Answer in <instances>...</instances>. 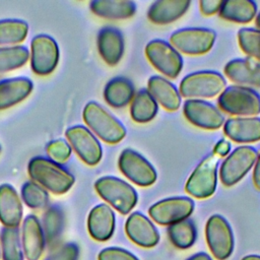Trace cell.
<instances>
[{"mask_svg": "<svg viewBox=\"0 0 260 260\" xmlns=\"http://www.w3.org/2000/svg\"><path fill=\"white\" fill-rule=\"evenodd\" d=\"M28 175L42 187L55 194L66 193L74 184V177L66 169L52 159L36 156L27 167Z\"/></svg>", "mask_w": 260, "mask_h": 260, "instance_id": "cell-1", "label": "cell"}, {"mask_svg": "<svg viewBox=\"0 0 260 260\" xmlns=\"http://www.w3.org/2000/svg\"><path fill=\"white\" fill-rule=\"evenodd\" d=\"M82 117L90 130L107 143L116 144L126 136L124 125L95 102H89L85 105Z\"/></svg>", "mask_w": 260, "mask_h": 260, "instance_id": "cell-2", "label": "cell"}, {"mask_svg": "<svg viewBox=\"0 0 260 260\" xmlns=\"http://www.w3.org/2000/svg\"><path fill=\"white\" fill-rule=\"evenodd\" d=\"M98 194L122 214L129 213L137 204L136 190L122 179L106 176L94 183Z\"/></svg>", "mask_w": 260, "mask_h": 260, "instance_id": "cell-3", "label": "cell"}, {"mask_svg": "<svg viewBox=\"0 0 260 260\" xmlns=\"http://www.w3.org/2000/svg\"><path fill=\"white\" fill-rule=\"evenodd\" d=\"M225 85L226 81L220 73L210 70L197 71L181 80L179 92L189 100L213 98L221 93Z\"/></svg>", "mask_w": 260, "mask_h": 260, "instance_id": "cell-4", "label": "cell"}, {"mask_svg": "<svg viewBox=\"0 0 260 260\" xmlns=\"http://www.w3.org/2000/svg\"><path fill=\"white\" fill-rule=\"evenodd\" d=\"M217 104L224 113L234 116H255L260 113V94L250 87L229 86L219 94Z\"/></svg>", "mask_w": 260, "mask_h": 260, "instance_id": "cell-5", "label": "cell"}, {"mask_svg": "<svg viewBox=\"0 0 260 260\" xmlns=\"http://www.w3.org/2000/svg\"><path fill=\"white\" fill-rule=\"evenodd\" d=\"M215 38V31L210 28L187 27L173 32L170 42L178 52L187 55H202L210 51Z\"/></svg>", "mask_w": 260, "mask_h": 260, "instance_id": "cell-6", "label": "cell"}, {"mask_svg": "<svg viewBox=\"0 0 260 260\" xmlns=\"http://www.w3.org/2000/svg\"><path fill=\"white\" fill-rule=\"evenodd\" d=\"M257 155V150L252 146L243 145L235 148L220 165L221 183L225 187H231L240 182L254 166Z\"/></svg>", "mask_w": 260, "mask_h": 260, "instance_id": "cell-7", "label": "cell"}, {"mask_svg": "<svg viewBox=\"0 0 260 260\" xmlns=\"http://www.w3.org/2000/svg\"><path fill=\"white\" fill-rule=\"evenodd\" d=\"M218 161L214 155H208L199 162L188 178L186 192L198 199L210 197L216 189Z\"/></svg>", "mask_w": 260, "mask_h": 260, "instance_id": "cell-8", "label": "cell"}, {"mask_svg": "<svg viewBox=\"0 0 260 260\" xmlns=\"http://www.w3.org/2000/svg\"><path fill=\"white\" fill-rule=\"evenodd\" d=\"M205 238L208 248L215 259H228L234 250L233 231L228 220L219 215H211L206 222Z\"/></svg>", "mask_w": 260, "mask_h": 260, "instance_id": "cell-9", "label": "cell"}, {"mask_svg": "<svg viewBox=\"0 0 260 260\" xmlns=\"http://www.w3.org/2000/svg\"><path fill=\"white\" fill-rule=\"evenodd\" d=\"M145 55L157 71L170 78H176L183 68L181 54L166 41H150L145 47Z\"/></svg>", "mask_w": 260, "mask_h": 260, "instance_id": "cell-10", "label": "cell"}, {"mask_svg": "<svg viewBox=\"0 0 260 260\" xmlns=\"http://www.w3.org/2000/svg\"><path fill=\"white\" fill-rule=\"evenodd\" d=\"M118 166L121 173L138 186L147 187L156 181L157 175L154 168L146 158L133 149L126 148L121 152Z\"/></svg>", "mask_w": 260, "mask_h": 260, "instance_id": "cell-11", "label": "cell"}, {"mask_svg": "<svg viewBox=\"0 0 260 260\" xmlns=\"http://www.w3.org/2000/svg\"><path fill=\"white\" fill-rule=\"evenodd\" d=\"M194 210V201L185 196L166 198L155 202L148 209V213L156 223L171 225L188 218Z\"/></svg>", "mask_w": 260, "mask_h": 260, "instance_id": "cell-12", "label": "cell"}, {"mask_svg": "<svg viewBox=\"0 0 260 260\" xmlns=\"http://www.w3.org/2000/svg\"><path fill=\"white\" fill-rule=\"evenodd\" d=\"M59 61V48L53 38L38 35L30 43V66L38 75H48L54 71Z\"/></svg>", "mask_w": 260, "mask_h": 260, "instance_id": "cell-13", "label": "cell"}, {"mask_svg": "<svg viewBox=\"0 0 260 260\" xmlns=\"http://www.w3.org/2000/svg\"><path fill=\"white\" fill-rule=\"evenodd\" d=\"M66 138L76 154L88 166L100 162L103 149L96 137L84 126L75 125L66 130Z\"/></svg>", "mask_w": 260, "mask_h": 260, "instance_id": "cell-14", "label": "cell"}, {"mask_svg": "<svg viewBox=\"0 0 260 260\" xmlns=\"http://www.w3.org/2000/svg\"><path fill=\"white\" fill-rule=\"evenodd\" d=\"M183 113L191 124L203 129L215 130L224 123V117L220 111L202 100H187L183 106Z\"/></svg>", "mask_w": 260, "mask_h": 260, "instance_id": "cell-15", "label": "cell"}, {"mask_svg": "<svg viewBox=\"0 0 260 260\" xmlns=\"http://www.w3.org/2000/svg\"><path fill=\"white\" fill-rule=\"evenodd\" d=\"M125 232L134 244L143 248H152L159 241L156 228L141 212H133L128 216L125 222Z\"/></svg>", "mask_w": 260, "mask_h": 260, "instance_id": "cell-16", "label": "cell"}, {"mask_svg": "<svg viewBox=\"0 0 260 260\" xmlns=\"http://www.w3.org/2000/svg\"><path fill=\"white\" fill-rule=\"evenodd\" d=\"M115 224V213L109 205L101 203L89 211L87 230L90 237L95 241H108L114 234Z\"/></svg>", "mask_w": 260, "mask_h": 260, "instance_id": "cell-17", "label": "cell"}, {"mask_svg": "<svg viewBox=\"0 0 260 260\" xmlns=\"http://www.w3.org/2000/svg\"><path fill=\"white\" fill-rule=\"evenodd\" d=\"M223 72L240 86L260 87V64L250 58L231 60L225 64Z\"/></svg>", "mask_w": 260, "mask_h": 260, "instance_id": "cell-18", "label": "cell"}, {"mask_svg": "<svg viewBox=\"0 0 260 260\" xmlns=\"http://www.w3.org/2000/svg\"><path fill=\"white\" fill-rule=\"evenodd\" d=\"M96 44L99 53L107 64H118L124 53V39L119 29L112 26L103 27L99 31Z\"/></svg>", "mask_w": 260, "mask_h": 260, "instance_id": "cell-19", "label": "cell"}, {"mask_svg": "<svg viewBox=\"0 0 260 260\" xmlns=\"http://www.w3.org/2000/svg\"><path fill=\"white\" fill-rule=\"evenodd\" d=\"M45 237L37 216L29 214L22 224V248L27 260H39L45 249Z\"/></svg>", "mask_w": 260, "mask_h": 260, "instance_id": "cell-20", "label": "cell"}, {"mask_svg": "<svg viewBox=\"0 0 260 260\" xmlns=\"http://www.w3.org/2000/svg\"><path fill=\"white\" fill-rule=\"evenodd\" d=\"M224 134L235 142L250 143L260 140V118H232L224 122Z\"/></svg>", "mask_w": 260, "mask_h": 260, "instance_id": "cell-21", "label": "cell"}, {"mask_svg": "<svg viewBox=\"0 0 260 260\" xmlns=\"http://www.w3.org/2000/svg\"><path fill=\"white\" fill-rule=\"evenodd\" d=\"M22 218V204L9 184L0 186V221L7 228H18Z\"/></svg>", "mask_w": 260, "mask_h": 260, "instance_id": "cell-22", "label": "cell"}, {"mask_svg": "<svg viewBox=\"0 0 260 260\" xmlns=\"http://www.w3.org/2000/svg\"><path fill=\"white\" fill-rule=\"evenodd\" d=\"M190 5V0H158L148 8L147 17L155 24H168L183 16Z\"/></svg>", "mask_w": 260, "mask_h": 260, "instance_id": "cell-23", "label": "cell"}, {"mask_svg": "<svg viewBox=\"0 0 260 260\" xmlns=\"http://www.w3.org/2000/svg\"><path fill=\"white\" fill-rule=\"evenodd\" d=\"M147 90L162 108L168 111H177L181 106V94L177 87L161 76H151L147 82Z\"/></svg>", "mask_w": 260, "mask_h": 260, "instance_id": "cell-24", "label": "cell"}, {"mask_svg": "<svg viewBox=\"0 0 260 260\" xmlns=\"http://www.w3.org/2000/svg\"><path fill=\"white\" fill-rule=\"evenodd\" d=\"M32 87L34 84L27 77H14L0 81V110L23 101L31 92Z\"/></svg>", "mask_w": 260, "mask_h": 260, "instance_id": "cell-25", "label": "cell"}, {"mask_svg": "<svg viewBox=\"0 0 260 260\" xmlns=\"http://www.w3.org/2000/svg\"><path fill=\"white\" fill-rule=\"evenodd\" d=\"M89 6L95 15L107 19H126L136 12V4L129 0H94Z\"/></svg>", "mask_w": 260, "mask_h": 260, "instance_id": "cell-26", "label": "cell"}, {"mask_svg": "<svg viewBox=\"0 0 260 260\" xmlns=\"http://www.w3.org/2000/svg\"><path fill=\"white\" fill-rule=\"evenodd\" d=\"M135 94L133 83L125 77H116L111 79L105 86V101L113 108H124Z\"/></svg>", "mask_w": 260, "mask_h": 260, "instance_id": "cell-27", "label": "cell"}, {"mask_svg": "<svg viewBox=\"0 0 260 260\" xmlns=\"http://www.w3.org/2000/svg\"><path fill=\"white\" fill-rule=\"evenodd\" d=\"M257 13V4L252 0H225L218 11L221 18L238 23H248Z\"/></svg>", "mask_w": 260, "mask_h": 260, "instance_id": "cell-28", "label": "cell"}, {"mask_svg": "<svg viewBox=\"0 0 260 260\" xmlns=\"http://www.w3.org/2000/svg\"><path fill=\"white\" fill-rule=\"evenodd\" d=\"M157 113V103L147 89H140L134 94L130 106L131 118L137 123H147Z\"/></svg>", "mask_w": 260, "mask_h": 260, "instance_id": "cell-29", "label": "cell"}, {"mask_svg": "<svg viewBox=\"0 0 260 260\" xmlns=\"http://www.w3.org/2000/svg\"><path fill=\"white\" fill-rule=\"evenodd\" d=\"M168 236L172 244L179 249H187L193 246L196 240V226L193 220L186 218L168 226Z\"/></svg>", "mask_w": 260, "mask_h": 260, "instance_id": "cell-30", "label": "cell"}, {"mask_svg": "<svg viewBox=\"0 0 260 260\" xmlns=\"http://www.w3.org/2000/svg\"><path fill=\"white\" fill-rule=\"evenodd\" d=\"M42 221V230L46 244L53 245L60 237V234L63 230V212L58 206H51L45 211Z\"/></svg>", "mask_w": 260, "mask_h": 260, "instance_id": "cell-31", "label": "cell"}, {"mask_svg": "<svg viewBox=\"0 0 260 260\" xmlns=\"http://www.w3.org/2000/svg\"><path fill=\"white\" fill-rule=\"evenodd\" d=\"M3 260H22L23 254L19 240L18 228L4 226L0 235Z\"/></svg>", "mask_w": 260, "mask_h": 260, "instance_id": "cell-32", "label": "cell"}, {"mask_svg": "<svg viewBox=\"0 0 260 260\" xmlns=\"http://www.w3.org/2000/svg\"><path fill=\"white\" fill-rule=\"evenodd\" d=\"M28 32V25L20 19L0 20V45L22 42Z\"/></svg>", "mask_w": 260, "mask_h": 260, "instance_id": "cell-33", "label": "cell"}, {"mask_svg": "<svg viewBox=\"0 0 260 260\" xmlns=\"http://www.w3.org/2000/svg\"><path fill=\"white\" fill-rule=\"evenodd\" d=\"M28 57V50L22 46L0 48V73L21 67Z\"/></svg>", "mask_w": 260, "mask_h": 260, "instance_id": "cell-34", "label": "cell"}, {"mask_svg": "<svg viewBox=\"0 0 260 260\" xmlns=\"http://www.w3.org/2000/svg\"><path fill=\"white\" fill-rule=\"evenodd\" d=\"M21 197L30 208H43L48 204V192L34 181H27L21 188Z\"/></svg>", "mask_w": 260, "mask_h": 260, "instance_id": "cell-35", "label": "cell"}, {"mask_svg": "<svg viewBox=\"0 0 260 260\" xmlns=\"http://www.w3.org/2000/svg\"><path fill=\"white\" fill-rule=\"evenodd\" d=\"M240 48L247 55L260 61V30L255 28H241L238 32Z\"/></svg>", "mask_w": 260, "mask_h": 260, "instance_id": "cell-36", "label": "cell"}, {"mask_svg": "<svg viewBox=\"0 0 260 260\" xmlns=\"http://www.w3.org/2000/svg\"><path fill=\"white\" fill-rule=\"evenodd\" d=\"M47 153L53 161L60 164L67 160L71 154V146L64 139H56L47 145Z\"/></svg>", "mask_w": 260, "mask_h": 260, "instance_id": "cell-37", "label": "cell"}, {"mask_svg": "<svg viewBox=\"0 0 260 260\" xmlns=\"http://www.w3.org/2000/svg\"><path fill=\"white\" fill-rule=\"evenodd\" d=\"M79 248L74 243H67L51 252L45 260H77Z\"/></svg>", "mask_w": 260, "mask_h": 260, "instance_id": "cell-38", "label": "cell"}, {"mask_svg": "<svg viewBox=\"0 0 260 260\" xmlns=\"http://www.w3.org/2000/svg\"><path fill=\"white\" fill-rule=\"evenodd\" d=\"M98 260H139L131 252L118 248V247H109L103 249L99 255Z\"/></svg>", "mask_w": 260, "mask_h": 260, "instance_id": "cell-39", "label": "cell"}, {"mask_svg": "<svg viewBox=\"0 0 260 260\" xmlns=\"http://www.w3.org/2000/svg\"><path fill=\"white\" fill-rule=\"evenodd\" d=\"M222 2H223L222 0H201L199 1L200 11L203 15H206V16L215 14L216 12L219 11L222 5Z\"/></svg>", "mask_w": 260, "mask_h": 260, "instance_id": "cell-40", "label": "cell"}, {"mask_svg": "<svg viewBox=\"0 0 260 260\" xmlns=\"http://www.w3.org/2000/svg\"><path fill=\"white\" fill-rule=\"evenodd\" d=\"M231 151V143L225 139H220L214 146L213 152L219 156H225Z\"/></svg>", "mask_w": 260, "mask_h": 260, "instance_id": "cell-41", "label": "cell"}, {"mask_svg": "<svg viewBox=\"0 0 260 260\" xmlns=\"http://www.w3.org/2000/svg\"><path fill=\"white\" fill-rule=\"evenodd\" d=\"M253 182L257 189L260 190V152L257 155V159L255 161V167L253 171Z\"/></svg>", "mask_w": 260, "mask_h": 260, "instance_id": "cell-42", "label": "cell"}, {"mask_svg": "<svg viewBox=\"0 0 260 260\" xmlns=\"http://www.w3.org/2000/svg\"><path fill=\"white\" fill-rule=\"evenodd\" d=\"M186 260H212V259H211V257L207 253L199 252V253H196V254L192 255L191 257H189Z\"/></svg>", "mask_w": 260, "mask_h": 260, "instance_id": "cell-43", "label": "cell"}, {"mask_svg": "<svg viewBox=\"0 0 260 260\" xmlns=\"http://www.w3.org/2000/svg\"><path fill=\"white\" fill-rule=\"evenodd\" d=\"M242 260H260L259 255H247L242 258Z\"/></svg>", "mask_w": 260, "mask_h": 260, "instance_id": "cell-44", "label": "cell"}, {"mask_svg": "<svg viewBox=\"0 0 260 260\" xmlns=\"http://www.w3.org/2000/svg\"><path fill=\"white\" fill-rule=\"evenodd\" d=\"M256 26L259 28L260 30V13L256 16Z\"/></svg>", "mask_w": 260, "mask_h": 260, "instance_id": "cell-45", "label": "cell"}, {"mask_svg": "<svg viewBox=\"0 0 260 260\" xmlns=\"http://www.w3.org/2000/svg\"><path fill=\"white\" fill-rule=\"evenodd\" d=\"M0 150H1V147H0Z\"/></svg>", "mask_w": 260, "mask_h": 260, "instance_id": "cell-46", "label": "cell"}]
</instances>
